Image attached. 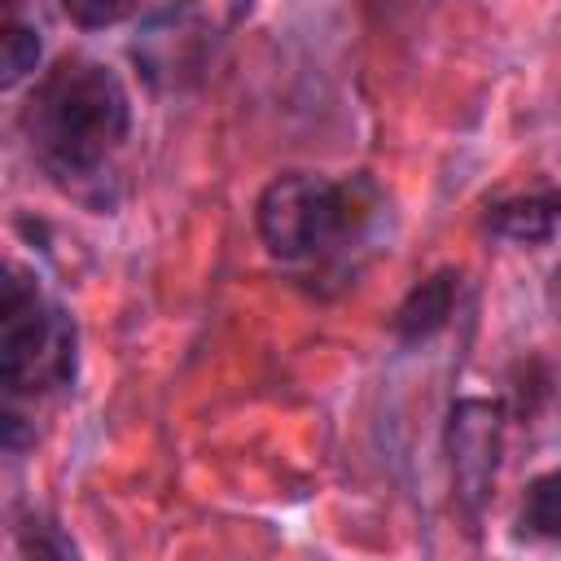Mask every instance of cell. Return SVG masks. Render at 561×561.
I'll list each match as a JSON object with an SVG mask.
<instances>
[{
	"label": "cell",
	"mask_w": 561,
	"mask_h": 561,
	"mask_svg": "<svg viewBox=\"0 0 561 561\" xmlns=\"http://www.w3.org/2000/svg\"><path fill=\"white\" fill-rule=\"evenodd\" d=\"M79 333L70 311L48 298L35 272L9 267L0 294V386L9 408L39 403L75 386Z\"/></svg>",
	"instance_id": "cell-3"
},
{
	"label": "cell",
	"mask_w": 561,
	"mask_h": 561,
	"mask_svg": "<svg viewBox=\"0 0 561 561\" xmlns=\"http://www.w3.org/2000/svg\"><path fill=\"white\" fill-rule=\"evenodd\" d=\"M456 294H460V272H451V267L430 272V276L416 280V285L408 289V298L394 307L390 333H394L403 346L430 342L438 329H447V320H451V311H456Z\"/></svg>",
	"instance_id": "cell-6"
},
{
	"label": "cell",
	"mask_w": 561,
	"mask_h": 561,
	"mask_svg": "<svg viewBox=\"0 0 561 561\" xmlns=\"http://www.w3.org/2000/svg\"><path fill=\"white\" fill-rule=\"evenodd\" d=\"M517 539L561 543V469L530 478L522 508H517Z\"/></svg>",
	"instance_id": "cell-8"
},
{
	"label": "cell",
	"mask_w": 561,
	"mask_h": 561,
	"mask_svg": "<svg viewBox=\"0 0 561 561\" xmlns=\"http://www.w3.org/2000/svg\"><path fill=\"white\" fill-rule=\"evenodd\" d=\"M561 228V188L548 193H522L486 206V232L513 241V245H539Z\"/></svg>",
	"instance_id": "cell-7"
},
{
	"label": "cell",
	"mask_w": 561,
	"mask_h": 561,
	"mask_svg": "<svg viewBox=\"0 0 561 561\" xmlns=\"http://www.w3.org/2000/svg\"><path fill=\"white\" fill-rule=\"evenodd\" d=\"M381 215L386 193L364 171L342 180L316 171H285L259 193L254 206V224L267 254L307 272H346L351 254L373 241Z\"/></svg>",
	"instance_id": "cell-2"
},
{
	"label": "cell",
	"mask_w": 561,
	"mask_h": 561,
	"mask_svg": "<svg viewBox=\"0 0 561 561\" xmlns=\"http://www.w3.org/2000/svg\"><path fill=\"white\" fill-rule=\"evenodd\" d=\"M228 13V9H224ZM215 9H153L145 13L140 31H136V61L140 70L162 83V79H180L193 66H202V57L210 53V35H215V18H224Z\"/></svg>",
	"instance_id": "cell-5"
},
{
	"label": "cell",
	"mask_w": 561,
	"mask_h": 561,
	"mask_svg": "<svg viewBox=\"0 0 561 561\" xmlns=\"http://www.w3.org/2000/svg\"><path fill=\"white\" fill-rule=\"evenodd\" d=\"M127 13H136L131 4H66V18H75L79 26H110V22H118V18H127Z\"/></svg>",
	"instance_id": "cell-11"
},
{
	"label": "cell",
	"mask_w": 561,
	"mask_h": 561,
	"mask_svg": "<svg viewBox=\"0 0 561 561\" xmlns=\"http://www.w3.org/2000/svg\"><path fill=\"white\" fill-rule=\"evenodd\" d=\"M18 552L22 561H83L75 539L39 508H26L18 517Z\"/></svg>",
	"instance_id": "cell-9"
},
{
	"label": "cell",
	"mask_w": 561,
	"mask_h": 561,
	"mask_svg": "<svg viewBox=\"0 0 561 561\" xmlns=\"http://www.w3.org/2000/svg\"><path fill=\"white\" fill-rule=\"evenodd\" d=\"M447 469H451V491L456 504L478 517L482 504L495 491L500 473V451H504V403L495 399H456L447 412Z\"/></svg>",
	"instance_id": "cell-4"
},
{
	"label": "cell",
	"mask_w": 561,
	"mask_h": 561,
	"mask_svg": "<svg viewBox=\"0 0 561 561\" xmlns=\"http://www.w3.org/2000/svg\"><path fill=\"white\" fill-rule=\"evenodd\" d=\"M548 302L561 311V263L552 267V276H548Z\"/></svg>",
	"instance_id": "cell-12"
},
{
	"label": "cell",
	"mask_w": 561,
	"mask_h": 561,
	"mask_svg": "<svg viewBox=\"0 0 561 561\" xmlns=\"http://www.w3.org/2000/svg\"><path fill=\"white\" fill-rule=\"evenodd\" d=\"M131 131V96L123 79L83 53L57 57L22 105V136L31 158L61 188L92 184L110 171Z\"/></svg>",
	"instance_id": "cell-1"
},
{
	"label": "cell",
	"mask_w": 561,
	"mask_h": 561,
	"mask_svg": "<svg viewBox=\"0 0 561 561\" xmlns=\"http://www.w3.org/2000/svg\"><path fill=\"white\" fill-rule=\"evenodd\" d=\"M35 66H39V31L26 18H9L4 48H0V83L13 88L26 75H35Z\"/></svg>",
	"instance_id": "cell-10"
}]
</instances>
